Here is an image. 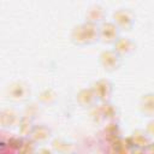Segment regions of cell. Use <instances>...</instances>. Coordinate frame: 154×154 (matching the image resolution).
Listing matches in <instances>:
<instances>
[{
  "mask_svg": "<svg viewBox=\"0 0 154 154\" xmlns=\"http://www.w3.org/2000/svg\"><path fill=\"white\" fill-rule=\"evenodd\" d=\"M52 147L55 152H60V153H66V152H71L72 150V147L73 144L63 140V138H57L53 141L52 143Z\"/></svg>",
  "mask_w": 154,
  "mask_h": 154,
  "instance_id": "cell-17",
  "label": "cell"
},
{
  "mask_svg": "<svg viewBox=\"0 0 154 154\" xmlns=\"http://www.w3.org/2000/svg\"><path fill=\"white\" fill-rule=\"evenodd\" d=\"M113 23L119 28L120 31H130L135 25V14L129 8H118L112 14Z\"/></svg>",
  "mask_w": 154,
  "mask_h": 154,
  "instance_id": "cell-2",
  "label": "cell"
},
{
  "mask_svg": "<svg viewBox=\"0 0 154 154\" xmlns=\"http://www.w3.org/2000/svg\"><path fill=\"white\" fill-rule=\"evenodd\" d=\"M140 112L148 118H154V93H147L142 95L140 100Z\"/></svg>",
  "mask_w": 154,
  "mask_h": 154,
  "instance_id": "cell-11",
  "label": "cell"
},
{
  "mask_svg": "<svg viewBox=\"0 0 154 154\" xmlns=\"http://www.w3.org/2000/svg\"><path fill=\"white\" fill-rule=\"evenodd\" d=\"M34 119L29 118V117H25V116H22L20 118V122L18 124V130H19V134L23 136V137H30L32 130H34Z\"/></svg>",
  "mask_w": 154,
  "mask_h": 154,
  "instance_id": "cell-16",
  "label": "cell"
},
{
  "mask_svg": "<svg viewBox=\"0 0 154 154\" xmlns=\"http://www.w3.org/2000/svg\"><path fill=\"white\" fill-rule=\"evenodd\" d=\"M20 118H22V116H19V113L14 108H10V107L4 108L0 113V123H1L2 128H6V129L18 126Z\"/></svg>",
  "mask_w": 154,
  "mask_h": 154,
  "instance_id": "cell-8",
  "label": "cell"
},
{
  "mask_svg": "<svg viewBox=\"0 0 154 154\" xmlns=\"http://www.w3.org/2000/svg\"><path fill=\"white\" fill-rule=\"evenodd\" d=\"M100 109H101V113L103 116V119L109 122V120H116L117 116H118V111L116 108V106L113 103H111V101H103V102H100L99 105Z\"/></svg>",
  "mask_w": 154,
  "mask_h": 154,
  "instance_id": "cell-14",
  "label": "cell"
},
{
  "mask_svg": "<svg viewBox=\"0 0 154 154\" xmlns=\"http://www.w3.org/2000/svg\"><path fill=\"white\" fill-rule=\"evenodd\" d=\"M76 101L78 102V105L83 108H91L94 106H96L97 103V96L94 93L93 88H83L81 89L77 95H76Z\"/></svg>",
  "mask_w": 154,
  "mask_h": 154,
  "instance_id": "cell-7",
  "label": "cell"
},
{
  "mask_svg": "<svg viewBox=\"0 0 154 154\" xmlns=\"http://www.w3.org/2000/svg\"><path fill=\"white\" fill-rule=\"evenodd\" d=\"M106 10L101 5H91L85 12V22L100 25L106 20Z\"/></svg>",
  "mask_w": 154,
  "mask_h": 154,
  "instance_id": "cell-9",
  "label": "cell"
},
{
  "mask_svg": "<svg viewBox=\"0 0 154 154\" xmlns=\"http://www.w3.org/2000/svg\"><path fill=\"white\" fill-rule=\"evenodd\" d=\"M91 88H93L94 93L96 94L99 102H103V101H109L111 100V96L113 94V84L108 79H106V78L97 79V81H95L93 83Z\"/></svg>",
  "mask_w": 154,
  "mask_h": 154,
  "instance_id": "cell-5",
  "label": "cell"
},
{
  "mask_svg": "<svg viewBox=\"0 0 154 154\" xmlns=\"http://www.w3.org/2000/svg\"><path fill=\"white\" fill-rule=\"evenodd\" d=\"M7 97L13 102H25L29 100L31 90L25 82L16 81L7 87Z\"/></svg>",
  "mask_w": 154,
  "mask_h": 154,
  "instance_id": "cell-1",
  "label": "cell"
},
{
  "mask_svg": "<svg viewBox=\"0 0 154 154\" xmlns=\"http://www.w3.org/2000/svg\"><path fill=\"white\" fill-rule=\"evenodd\" d=\"M99 63L101 67L107 72L117 71L122 65V57L114 49L102 51L99 55Z\"/></svg>",
  "mask_w": 154,
  "mask_h": 154,
  "instance_id": "cell-3",
  "label": "cell"
},
{
  "mask_svg": "<svg viewBox=\"0 0 154 154\" xmlns=\"http://www.w3.org/2000/svg\"><path fill=\"white\" fill-rule=\"evenodd\" d=\"M90 117H91V119H93L94 122H96V123H101V122L105 120V119H103V116H102V113H101V109H100V107H99V105H96V106H94V107L90 108Z\"/></svg>",
  "mask_w": 154,
  "mask_h": 154,
  "instance_id": "cell-19",
  "label": "cell"
},
{
  "mask_svg": "<svg viewBox=\"0 0 154 154\" xmlns=\"http://www.w3.org/2000/svg\"><path fill=\"white\" fill-rule=\"evenodd\" d=\"M99 32H100V41L107 45H113L117 38L120 36L119 28L113 22L105 20L99 25Z\"/></svg>",
  "mask_w": 154,
  "mask_h": 154,
  "instance_id": "cell-4",
  "label": "cell"
},
{
  "mask_svg": "<svg viewBox=\"0 0 154 154\" xmlns=\"http://www.w3.org/2000/svg\"><path fill=\"white\" fill-rule=\"evenodd\" d=\"M70 38H71L72 43L76 46H87L88 45L87 37L84 34V29H83V24H78V25L73 26L71 35H70Z\"/></svg>",
  "mask_w": 154,
  "mask_h": 154,
  "instance_id": "cell-13",
  "label": "cell"
},
{
  "mask_svg": "<svg viewBox=\"0 0 154 154\" xmlns=\"http://www.w3.org/2000/svg\"><path fill=\"white\" fill-rule=\"evenodd\" d=\"M40 102L38 103H35V102H30V103H26V106L24 107V111H23V116L25 117H29L31 119H35L40 112H41V108H40Z\"/></svg>",
  "mask_w": 154,
  "mask_h": 154,
  "instance_id": "cell-18",
  "label": "cell"
},
{
  "mask_svg": "<svg viewBox=\"0 0 154 154\" xmlns=\"http://www.w3.org/2000/svg\"><path fill=\"white\" fill-rule=\"evenodd\" d=\"M130 142L132 144V147H136L138 149H147L149 147V144L152 143V138L149 137V135L147 134L146 130L142 129H137L135 130L131 136H130Z\"/></svg>",
  "mask_w": 154,
  "mask_h": 154,
  "instance_id": "cell-10",
  "label": "cell"
},
{
  "mask_svg": "<svg viewBox=\"0 0 154 154\" xmlns=\"http://www.w3.org/2000/svg\"><path fill=\"white\" fill-rule=\"evenodd\" d=\"M30 137L36 143H46L52 137V130L45 124H37L34 126V130L30 135Z\"/></svg>",
  "mask_w": 154,
  "mask_h": 154,
  "instance_id": "cell-12",
  "label": "cell"
},
{
  "mask_svg": "<svg viewBox=\"0 0 154 154\" xmlns=\"http://www.w3.org/2000/svg\"><path fill=\"white\" fill-rule=\"evenodd\" d=\"M37 101L41 105L52 106L57 101V93L53 89H51V88H46V89H43V90L40 91L38 97H37Z\"/></svg>",
  "mask_w": 154,
  "mask_h": 154,
  "instance_id": "cell-15",
  "label": "cell"
},
{
  "mask_svg": "<svg viewBox=\"0 0 154 154\" xmlns=\"http://www.w3.org/2000/svg\"><path fill=\"white\" fill-rule=\"evenodd\" d=\"M146 131H147V134L149 135V137H150L152 140H154V118L148 122V124H147V126H146Z\"/></svg>",
  "mask_w": 154,
  "mask_h": 154,
  "instance_id": "cell-20",
  "label": "cell"
},
{
  "mask_svg": "<svg viewBox=\"0 0 154 154\" xmlns=\"http://www.w3.org/2000/svg\"><path fill=\"white\" fill-rule=\"evenodd\" d=\"M113 49L122 57H129L136 51V43L132 41L130 37L125 36H119L117 41L113 43Z\"/></svg>",
  "mask_w": 154,
  "mask_h": 154,
  "instance_id": "cell-6",
  "label": "cell"
}]
</instances>
